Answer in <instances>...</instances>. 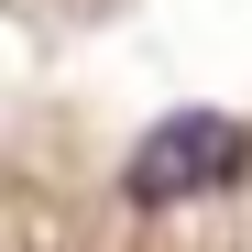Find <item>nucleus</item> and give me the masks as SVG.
Segmentation results:
<instances>
[{
    "label": "nucleus",
    "mask_w": 252,
    "mask_h": 252,
    "mask_svg": "<svg viewBox=\"0 0 252 252\" xmlns=\"http://www.w3.org/2000/svg\"><path fill=\"white\" fill-rule=\"evenodd\" d=\"M252 164V132L230 110H176V121H154V132L132 143V164H121V187H132L143 208H164V197H197V187H230Z\"/></svg>",
    "instance_id": "nucleus-1"
}]
</instances>
